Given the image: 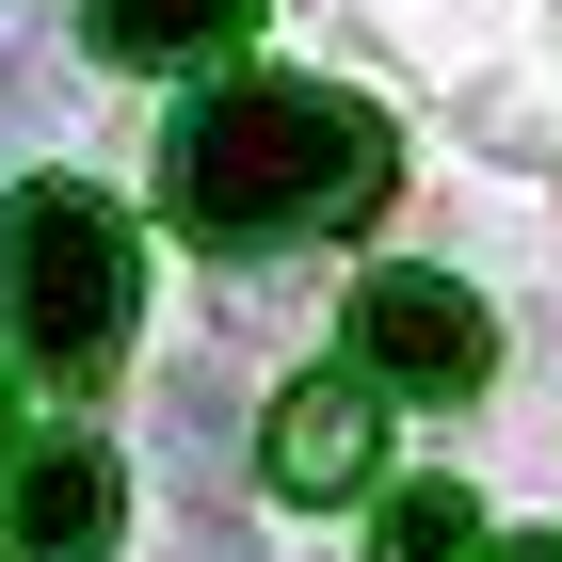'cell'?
I'll list each match as a JSON object with an SVG mask.
<instances>
[{
  "label": "cell",
  "mask_w": 562,
  "mask_h": 562,
  "mask_svg": "<svg viewBox=\"0 0 562 562\" xmlns=\"http://www.w3.org/2000/svg\"><path fill=\"white\" fill-rule=\"evenodd\" d=\"M386 193H402V130L370 113V97L273 81V65L177 97V130H161V225H177V241H225V258L370 225Z\"/></svg>",
  "instance_id": "6da1fadb"
},
{
  "label": "cell",
  "mask_w": 562,
  "mask_h": 562,
  "mask_svg": "<svg viewBox=\"0 0 562 562\" xmlns=\"http://www.w3.org/2000/svg\"><path fill=\"white\" fill-rule=\"evenodd\" d=\"M113 515H130V467H113L97 434H33V450L0 467V530H16V562H113Z\"/></svg>",
  "instance_id": "5b68a950"
},
{
  "label": "cell",
  "mask_w": 562,
  "mask_h": 562,
  "mask_svg": "<svg viewBox=\"0 0 562 562\" xmlns=\"http://www.w3.org/2000/svg\"><path fill=\"white\" fill-rule=\"evenodd\" d=\"M0 467H16V402H0Z\"/></svg>",
  "instance_id": "30bf717a"
},
{
  "label": "cell",
  "mask_w": 562,
  "mask_h": 562,
  "mask_svg": "<svg viewBox=\"0 0 562 562\" xmlns=\"http://www.w3.org/2000/svg\"><path fill=\"white\" fill-rule=\"evenodd\" d=\"M258 482L273 498H370L386 482V402L353 386V370H305V386H273V418H258Z\"/></svg>",
  "instance_id": "277c9868"
},
{
  "label": "cell",
  "mask_w": 562,
  "mask_h": 562,
  "mask_svg": "<svg viewBox=\"0 0 562 562\" xmlns=\"http://www.w3.org/2000/svg\"><path fill=\"white\" fill-rule=\"evenodd\" d=\"M482 370H498V322H482L467 273L386 258L370 290H353V386L370 402H482Z\"/></svg>",
  "instance_id": "3957f363"
},
{
  "label": "cell",
  "mask_w": 562,
  "mask_h": 562,
  "mask_svg": "<svg viewBox=\"0 0 562 562\" xmlns=\"http://www.w3.org/2000/svg\"><path fill=\"white\" fill-rule=\"evenodd\" d=\"M0 130H33V65H16V0H0Z\"/></svg>",
  "instance_id": "ba28073f"
},
{
  "label": "cell",
  "mask_w": 562,
  "mask_h": 562,
  "mask_svg": "<svg viewBox=\"0 0 562 562\" xmlns=\"http://www.w3.org/2000/svg\"><path fill=\"white\" fill-rule=\"evenodd\" d=\"M241 33H258V0H81V48L130 65V81H193V65H225Z\"/></svg>",
  "instance_id": "8992f818"
},
{
  "label": "cell",
  "mask_w": 562,
  "mask_h": 562,
  "mask_svg": "<svg viewBox=\"0 0 562 562\" xmlns=\"http://www.w3.org/2000/svg\"><path fill=\"white\" fill-rule=\"evenodd\" d=\"M482 562H562V530H515V547H482Z\"/></svg>",
  "instance_id": "9c48e42d"
},
{
  "label": "cell",
  "mask_w": 562,
  "mask_h": 562,
  "mask_svg": "<svg viewBox=\"0 0 562 562\" xmlns=\"http://www.w3.org/2000/svg\"><path fill=\"white\" fill-rule=\"evenodd\" d=\"M130 305H145V258H130V210H113V193L33 177V193L0 210V338H16V370L97 386V370L130 353Z\"/></svg>",
  "instance_id": "7a4b0ae2"
},
{
  "label": "cell",
  "mask_w": 562,
  "mask_h": 562,
  "mask_svg": "<svg viewBox=\"0 0 562 562\" xmlns=\"http://www.w3.org/2000/svg\"><path fill=\"white\" fill-rule=\"evenodd\" d=\"M498 530H482V498L467 482H386L370 498V562H482Z\"/></svg>",
  "instance_id": "52a82bcc"
}]
</instances>
